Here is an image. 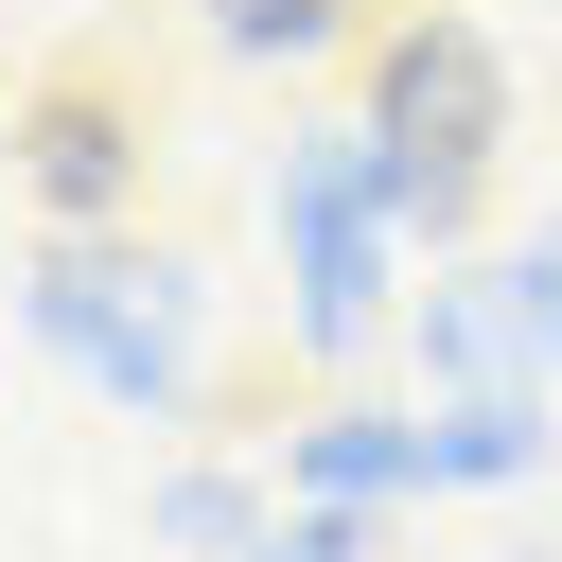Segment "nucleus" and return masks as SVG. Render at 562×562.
Here are the masks:
<instances>
[{"label": "nucleus", "instance_id": "obj_1", "mask_svg": "<svg viewBox=\"0 0 562 562\" xmlns=\"http://www.w3.org/2000/svg\"><path fill=\"white\" fill-rule=\"evenodd\" d=\"M351 123H369V193H386V228L439 263V246H474V211H492V176H509V53L474 35V18H369V70H351Z\"/></svg>", "mask_w": 562, "mask_h": 562}, {"label": "nucleus", "instance_id": "obj_2", "mask_svg": "<svg viewBox=\"0 0 562 562\" xmlns=\"http://www.w3.org/2000/svg\"><path fill=\"white\" fill-rule=\"evenodd\" d=\"M18 334L105 404V422H193L211 404V281L140 228H35L18 263Z\"/></svg>", "mask_w": 562, "mask_h": 562}, {"label": "nucleus", "instance_id": "obj_3", "mask_svg": "<svg viewBox=\"0 0 562 562\" xmlns=\"http://www.w3.org/2000/svg\"><path fill=\"white\" fill-rule=\"evenodd\" d=\"M263 246H281V334H299V369H369V351L404 334L422 246L386 228V193H369V123H351V105L299 123V140L263 158Z\"/></svg>", "mask_w": 562, "mask_h": 562}, {"label": "nucleus", "instance_id": "obj_4", "mask_svg": "<svg viewBox=\"0 0 562 562\" xmlns=\"http://www.w3.org/2000/svg\"><path fill=\"white\" fill-rule=\"evenodd\" d=\"M0 158H18L35 228H140V105H123L105 70H53V88L0 123Z\"/></svg>", "mask_w": 562, "mask_h": 562}, {"label": "nucleus", "instance_id": "obj_5", "mask_svg": "<svg viewBox=\"0 0 562 562\" xmlns=\"http://www.w3.org/2000/svg\"><path fill=\"white\" fill-rule=\"evenodd\" d=\"M422 386H544V316H527V246H439L404 281Z\"/></svg>", "mask_w": 562, "mask_h": 562}, {"label": "nucleus", "instance_id": "obj_6", "mask_svg": "<svg viewBox=\"0 0 562 562\" xmlns=\"http://www.w3.org/2000/svg\"><path fill=\"white\" fill-rule=\"evenodd\" d=\"M263 492L281 509H439V474H422V404H369V386H334V404H299L281 422V457H263Z\"/></svg>", "mask_w": 562, "mask_h": 562}, {"label": "nucleus", "instance_id": "obj_7", "mask_svg": "<svg viewBox=\"0 0 562 562\" xmlns=\"http://www.w3.org/2000/svg\"><path fill=\"white\" fill-rule=\"evenodd\" d=\"M562 457V386H422V474L439 492H527Z\"/></svg>", "mask_w": 562, "mask_h": 562}, {"label": "nucleus", "instance_id": "obj_8", "mask_svg": "<svg viewBox=\"0 0 562 562\" xmlns=\"http://www.w3.org/2000/svg\"><path fill=\"white\" fill-rule=\"evenodd\" d=\"M193 35L228 70H316V53H369V0H193Z\"/></svg>", "mask_w": 562, "mask_h": 562}, {"label": "nucleus", "instance_id": "obj_9", "mask_svg": "<svg viewBox=\"0 0 562 562\" xmlns=\"http://www.w3.org/2000/svg\"><path fill=\"white\" fill-rule=\"evenodd\" d=\"M263 509H281V492H263V474H228V457H176V474H158V544H176V562H246V544H263Z\"/></svg>", "mask_w": 562, "mask_h": 562}, {"label": "nucleus", "instance_id": "obj_10", "mask_svg": "<svg viewBox=\"0 0 562 562\" xmlns=\"http://www.w3.org/2000/svg\"><path fill=\"white\" fill-rule=\"evenodd\" d=\"M246 562H386V509H263Z\"/></svg>", "mask_w": 562, "mask_h": 562}, {"label": "nucleus", "instance_id": "obj_11", "mask_svg": "<svg viewBox=\"0 0 562 562\" xmlns=\"http://www.w3.org/2000/svg\"><path fill=\"white\" fill-rule=\"evenodd\" d=\"M527 316H544V386H562V211L527 228Z\"/></svg>", "mask_w": 562, "mask_h": 562}]
</instances>
